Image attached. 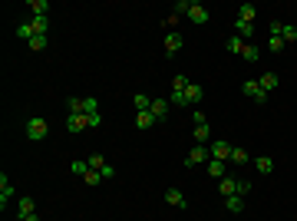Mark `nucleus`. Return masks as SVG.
Wrapping results in <instances>:
<instances>
[{"label": "nucleus", "instance_id": "nucleus-6", "mask_svg": "<svg viewBox=\"0 0 297 221\" xmlns=\"http://www.w3.org/2000/svg\"><path fill=\"white\" fill-rule=\"evenodd\" d=\"M182 43H185V37H182L179 30H168L165 33V57H175V53L182 50Z\"/></svg>", "mask_w": 297, "mask_h": 221}, {"label": "nucleus", "instance_id": "nucleus-23", "mask_svg": "<svg viewBox=\"0 0 297 221\" xmlns=\"http://www.w3.org/2000/svg\"><path fill=\"white\" fill-rule=\"evenodd\" d=\"M17 37L23 40V43H30V40L37 37V33H33V26H30V20H20V23H17Z\"/></svg>", "mask_w": 297, "mask_h": 221}, {"label": "nucleus", "instance_id": "nucleus-21", "mask_svg": "<svg viewBox=\"0 0 297 221\" xmlns=\"http://www.w3.org/2000/svg\"><path fill=\"white\" fill-rule=\"evenodd\" d=\"M254 13H258V7H254V4H241V7H238V17H235V20H244V23H254Z\"/></svg>", "mask_w": 297, "mask_h": 221}, {"label": "nucleus", "instance_id": "nucleus-16", "mask_svg": "<svg viewBox=\"0 0 297 221\" xmlns=\"http://www.w3.org/2000/svg\"><path fill=\"white\" fill-rule=\"evenodd\" d=\"M152 126H155V116L148 113V109L136 113V129H139V132H145V129H152Z\"/></svg>", "mask_w": 297, "mask_h": 221}, {"label": "nucleus", "instance_id": "nucleus-28", "mask_svg": "<svg viewBox=\"0 0 297 221\" xmlns=\"http://www.w3.org/2000/svg\"><path fill=\"white\" fill-rule=\"evenodd\" d=\"M132 106H136V113H142V109H148V106H152V96L136 93V96H132Z\"/></svg>", "mask_w": 297, "mask_h": 221}, {"label": "nucleus", "instance_id": "nucleus-42", "mask_svg": "<svg viewBox=\"0 0 297 221\" xmlns=\"http://www.w3.org/2000/svg\"><path fill=\"white\" fill-rule=\"evenodd\" d=\"M175 23H179V17H175V13H168V17H165V23H162V26H168V30H172Z\"/></svg>", "mask_w": 297, "mask_h": 221}, {"label": "nucleus", "instance_id": "nucleus-10", "mask_svg": "<svg viewBox=\"0 0 297 221\" xmlns=\"http://www.w3.org/2000/svg\"><path fill=\"white\" fill-rule=\"evenodd\" d=\"M202 96H205V89L198 86V82H188V89H185V106H198V102H202Z\"/></svg>", "mask_w": 297, "mask_h": 221}, {"label": "nucleus", "instance_id": "nucleus-4", "mask_svg": "<svg viewBox=\"0 0 297 221\" xmlns=\"http://www.w3.org/2000/svg\"><path fill=\"white\" fill-rule=\"evenodd\" d=\"M89 129V119L83 113H69L66 116V132H73V135H80V132H86Z\"/></svg>", "mask_w": 297, "mask_h": 221}, {"label": "nucleus", "instance_id": "nucleus-35", "mask_svg": "<svg viewBox=\"0 0 297 221\" xmlns=\"http://www.w3.org/2000/svg\"><path fill=\"white\" fill-rule=\"evenodd\" d=\"M284 40H281V37H267V50H271V53H281V50H284Z\"/></svg>", "mask_w": 297, "mask_h": 221}, {"label": "nucleus", "instance_id": "nucleus-26", "mask_svg": "<svg viewBox=\"0 0 297 221\" xmlns=\"http://www.w3.org/2000/svg\"><path fill=\"white\" fill-rule=\"evenodd\" d=\"M225 50H228V53H238V57H241V50H244V40L235 33V37H228V40H225Z\"/></svg>", "mask_w": 297, "mask_h": 221}, {"label": "nucleus", "instance_id": "nucleus-1", "mask_svg": "<svg viewBox=\"0 0 297 221\" xmlns=\"http://www.w3.org/2000/svg\"><path fill=\"white\" fill-rule=\"evenodd\" d=\"M23 132H27V139H30V142H43L46 135H50V122L43 119V116H33V119H27Z\"/></svg>", "mask_w": 297, "mask_h": 221}, {"label": "nucleus", "instance_id": "nucleus-27", "mask_svg": "<svg viewBox=\"0 0 297 221\" xmlns=\"http://www.w3.org/2000/svg\"><path fill=\"white\" fill-rule=\"evenodd\" d=\"M188 82H192V79H188L185 73H175V76H172V93H185Z\"/></svg>", "mask_w": 297, "mask_h": 221}, {"label": "nucleus", "instance_id": "nucleus-33", "mask_svg": "<svg viewBox=\"0 0 297 221\" xmlns=\"http://www.w3.org/2000/svg\"><path fill=\"white\" fill-rule=\"evenodd\" d=\"M46 43H50V37H33L30 43H27V50H33V53H40V50H46Z\"/></svg>", "mask_w": 297, "mask_h": 221}, {"label": "nucleus", "instance_id": "nucleus-9", "mask_svg": "<svg viewBox=\"0 0 297 221\" xmlns=\"http://www.w3.org/2000/svg\"><path fill=\"white\" fill-rule=\"evenodd\" d=\"M205 172H208L211 178H225V175H228L231 169H228V162H218V158H211V162L205 165Z\"/></svg>", "mask_w": 297, "mask_h": 221}, {"label": "nucleus", "instance_id": "nucleus-43", "mask_svg": "<svg viewBox=\"0 0 297 221\" xmlns=\"http://www.w3.org/2000/svg\"><path fill=\"white\" fill-rule=\"evenodd\" d=\"M99 175H103V178H116V169H112V165H106V169L99 172Z\"/></svg>", "mask_w": 297, "mask_h": 221}, {"label": "nucleus", "instance_id": "nucleus-24", "mask_svg": "<svg viewBox=\"0 0 297 221\" xmlns=\"http://www.w3.org/2000/svg\"><path fill=\"white\" fill-rule=\"evenodd\" d=\"M165 202L172 205V208H185V195H182L179 188H168L165 191Z\"/></svg>", "mask_w": 297, "mask_h": 221}, {"label": "nucleus", "instance_id": "nucleus-3", "mask_svg": "<svg viewBox=\"0 0 297 221\" xmlns=\"http://www.w3.org/2000/svg\"><path fill=\"white\" fill-rule=\"evenodd\" d=\"M208 162H211L208 146H195V149L185 155V165H188V169H192V165H208Z\"/></svg>", "mask_w": 297, "mask_h": 221}, {"label": "nucleus", "instance_id": "nucleus-17", "mask_svg": "<svg viewBox=\"0 0 297 221\" xmlns=\"http://www.w3.org/2000/svg\"><path fill=\"white\" fill-rule=\"evenodd\" d=\"M148 113L155 116V122H162L168 116V102L165 99H152V106H148Z\"/></svg>", "mask_w": 297, "mask_h": 221}, {"label": "nucleus", "instance_id": "nucleus-11", "mask_svg": "<svg viewBox=\"0 0 297 221\" xmlns=\"http://www.w3.org/2000/svg\"><path fill=\"white\" fill-rule=\"evenodd\" d=\"M13 198V185H10V178L7 175H0V208L7 211V202Z\"/></svg>", "mask_w": 297, "mask_h": 221}, {"label": "nucleus", "instance_id": "nucleus-15", "mask_svg": "<svg viewBox=\"0 0 297 221\" xmlns=\"http://www.w3.org/2000/svg\"><path fill=\"white\" fill-rule=\"evenodd\" d=\"M192 139L198 142V146H211V126H208V122H205V126H195Z\"/></svg>", "mask_w": 297, "mask_h": 221}, {"label": "nucleus", "instance_id": "nucleus-39", "mask_svg": "<svg viewBox=\"0 0 297 221\" xmlns=\"http://www.w3.org/2000/svg\"><path fill=\"white\" fill-rule=\"evenodd\" d=\"M267 33H271V37H281V33H284V23H281V20H271V26H267Z\"/></svg>", "mask_w": 297, "mask_h": 221}, {"label": "nucleus", "instance_id": "nucleus-44", "mask_svg": "<svg viewBox=\"0 0 297 221\" xmlns=\"http://www.w3.org/2000/svg\"><path fill=\"white\" fill-rule=\"evenodd\" d=\"M20 221H40V215H30V218H20Z\"/></svg>", "mask_w": 297, "mask_h": 221}, {"label": "nucleus", "instance_id": "nucleus-30", "mask_svg": "<svg viewBox=\"0 0 297 221\" xmlns=\"http://www.w3.org/2000/svg\"><path fill=\"white\" fill-rule=\"evenodd\" d=\"M86 165H89V169H96V172H103L109 162H106V158L99 155V152H93V155H86Z\"/></svg>", "mask_w": 297, "mask_h": 221}, {"label": "nucleus", "instance_id": "nucleus-2", "mask_svg": "<svg viewBox=\"0 0 297 221\" xmlns=\"http://www.w3.org/2000/svg\"><path fill=\"white\" fill-rule=\"evenodd\" d=\"M241 93L254 102V106H264V102H267V93L258 86V79H244V82H241Z\"/></svg>", "mask_w": 297, "mask_h": 221}, {"label": "nucleus", "instance_id": "nucleus-14", "mask_svg": "<svg viewBox=\"0 0 297 221\" xmlns=\"http://www.w3.org/2000/svg\"><path fill=\"white\" fill-rule=\"evenodd\" d=\"M278 82H281V79H278V73H271V70L258 76V86L264 89V93H271V89H278Z\"/></svg>", "mask_w": 297, "mask_h": 221}, {"label": "nucleus", "instance_id": "nucleus-22", "mask_svg": "<svg viewBox=\"0 0 297 221\" xmlns=\"http://www.w3.org/2000/svg\"><path fill=\"white\" fill-rule=\"evenodd\" d=\"M247 162H251V155H247V152L244 149H231V158H228V165H235V169H238V165H247Z\"/></svg>", "mask_w": 297, "mask_h": 221}, {"label": "nucleus", "instance_id": "nucleus-20", "mask_svg": "<svg viewBox=\"0 0 297 221\" xmlns=\"http://www.w3.org/2000/svg\"><path fill=\"white\" fill-rule=\"evenodd\" d=\"M225 208H228L231 215H241V211H244V198L241 195H228V198H225Z\"/></svg>", "mask_w": 297, "mask_h": 221}, {"label": "nucleus", "instance_id": "nucleus-8", "mask_svg": "<svg viewBox=\"0 0 297 221\" xmlns=\"http://www.w3.org/2000/svg\"><path fill=\"white\" fill-rule=\"evenodd\" d=\"M218 191H221L225 198H228V195H235V191H238V175H235V172H228L225 178H218Z\"/></svg>", "mask_w": 297, "mask_h": 221}, {"label": "nucleus", "instance_id": "nucleus-12", "mask_svg": "<svg viewBox=\"0 0 297 221\" xmlns=\"http://www.w3.org/2000/svg\"><path fill=\"white\" fill-rule=\"evenodd\" d=\"M27 10L33 17H50V0H27Z\"/></svg>", "mask_w": 297, "mask_h": 221}, {"label": "nucleus", "instance_id": "nucleus-38", "mask_svg": "<svg viewBox=\"0 0 297 221\" xmlns=\"http://www.w3.org/2000/svg\"><path fill=\"white\" fill-rule=\"evenodd\" d=\"M99 182H106V178L99 175L96 169H89V172H86V185H99Z\"/></svg>", "mask_w": 297, "mask_h": 221}, {"label": "nucleus", "instance_id": "nucleus-40", "mask_svg": "<svg viewBox=\"0 0 297 221\" xmlns=\"http://www.w3.org/2000/svg\"><path fill=\"white\" fill-rule=\"evenodd\" d=\"M192 122H195V126H205V122H208V116H205L202 109H192Z\"/></svg>", "mask_w": 297, "mask_h": 221}, {"label": "nucleus", "instance_id": "nucleus-37", "mask_svg": "<svg viewBox=\"0 0 297 221\" xmlns=\"http://www.w3.org/2000/svg\"><path fill=\"white\" fill-rule=\"evenodd\" d=\"M247 191H251V182H247L244 175H238V191L235 195H247Z\"/></svg>", "mask_w": 297, "mask_h": 221}, {"label": "nucleus", "instance_id": "nucleus-29", "mask_svg": "<svg viewBox=\"0 0 297 221\" xmlns=\"http://www.w3.org/2000/svg\"><path fill=\"white\" fill-rule=\"evenodd\" d=\"M241 60H247V63H258V60H261V50H258V46H251V43H244Z\"/></svg>", "mask_w": 297, "mask_h": 221}, {"label": "nucleus", "instance_id": "nucleus-5", "mask_svg": "<svg viewBox=\"0 0 297 221\" xmlns=\"http://www.w3.org/2000/svg\"><path fill=\"white\" fill-rule=\"evenodd\" d=\"M231 149H235V146H231V142H225V139H218V142H211V146H208L211 158H218V162H228V158H231Z\"/></svg>", "mask_w": 297, "mask_h": 221}, {"label": "nucleus", "instance_id": "nucleus-32", "mask_svg": "<svg viewBox=\"0 0 297 221\" xmlns=\"http://www.w3.org/2000/svg\"><path fill=\"white\" fill-rule=\"evenodd\" d=\"M235 33H238V37H254V23H244V20H235Z\"/></svg>", "mask_w": 297, "mask_h": 221}, {"label": "nucleus", "instance_id": "nucleus-19", "mask_svg": "<svg viewBox=\"0 0 297 221\" xmlns=\"http://www.w3.org/2000/svg\"><path fill=\"white\" fill-rule=\"evenodd\" d=\"M30 26H33L37 37H46L50 33V17H30Z\"/></svg>", "mask_w": 297, "mask_h": 221}, {"label": "nucleus", "instance_id": "nucleus-34", "mask_svg": "<svg viewBox=\"0 0 297 221\" xmlns=\"http://www.w3.org/2000/svg\"><path fill=\"white\" fill-rule=\"evenodd\" d=\"M281 40H284V43H297V26L284 23V33H281Z\"/></svg>", "mask_w": 297, "mask_h": 221}, {"label": "nucleus", "instance_id": "nucleus-7", "mask_svg": "<svg viewBox=\"0 0 297 221\" xmlns=\"http://www.w3.org/2000/svg\"><path fill=\"white\" fill-rule=\"evenodd\" d=\"M188 20H192V23H198V26H205V23L211 20L208 7H205V4H192V7H188Z\"/></svg>", "mask_w": 297, "mask_h": 221}, {"label": "nucleus", "instance_id": "nucleus-31", "mask_svg": "<svg viewBox=\"0 0 297 221\" xmlns=\"http://www.w3.org/2000/svg\"><path fill=\"white\" fill-rule=\"evenodd\" d=\"M69 172H73V175H80V178H86V172H89V165L83 162V158H73V162H69Z\"/></svg>", "mask_w": 297, "mask_h": 221}, {"label": "nucleus", "instance_id": "nucleus-25", "mask_svg": "<svg viewBox=\"0 0 297 221\" xmlns=\"http://www.w3.org/2000/svg\"><path fill=\"white\" fill-rule=\"evenodd\" d=\"M254 169H258L261 175H271V172H274V162H271V155H258V158H254Z\"/></svg>", "mask_w": 297, "mask_h": 221}, {"label": "nucleus", "instance_id": "nucleus-41", "mask_svg": "<svg viewBox=\"0 0 297 221\" xmlns=\"http://www.w3.org/2000/svg\"><path fill=\"white\" fill-rule=\"evenodd\" d=\"M86 119H89V129H99V122H103V116H99V113H89Z\"/></svg>", "mask_w": 297, "mask_h": 221}, {"label": "nucleus", "instance_id": "nucleus-36", "mask_svg": "<svg viewBox=\"0 0 297 221\" xmlns=\"http://www.w3.org/2000/svg\"><path fill=\"white\" fill-rule=\"evenodd\" d=\"M188 7H192L188 0H179V4L172 7V13H175V17H188Z\"/></svg>", "mask_w": 297, "mask_h": 221}, {"label": "nucleus", "instance_id": "nucleus-13", "mask_svg": "<svg viewBox=\"0 0 297 221\" xmlns=\"http://www.w3.org/2000/svg\"><path fill=\"white\" fill-rule=\"evenodd\" d=\"M17 211H20V218H30V215H37V205H33V198H30V195H20Z\"/></svg>", "mask_w": 297, "mask_h": 221}, {"label": "nucleus", "instance_id": "nucleus-18", "mask_svg": "<svg viewBox=\"0 0 297 221\" xmlns=\"http://www.w3.org/2000/svg\"><path fill=\"white\" fill-rule=\"evenodd\" d=\"M86 99H89V96H69L66 109H69V113H83V116H86Z\"/></svg>", "mask_w": 297, "mask_h": 221}]
</instances>
